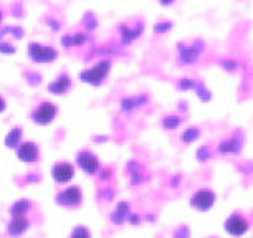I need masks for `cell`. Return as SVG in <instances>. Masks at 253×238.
I'll return each mask as SVG.
<instances>
[{"label": "cell", "mask_w": 253, "mask_h": 238, "mask_svg": "<svg viewBox=\"0 0 253 238\" xmlns=\"http://www.w3.org/2000/svg\"><path fill=\"white\" fill-rule=\"evenodd\" d=\"M204 55V41H190V43H179L177 45V61L179 65L190 66L197 65L200 56Z\"/></svg>", "instance_id": "obj_1"}, {"label": "cell", "mask_w": 253, "mask_h": 238, "mask_svg": "<svg viewBox=\"0 0 253 238\" xmlns=\"http://www.w3.org/2000/svg\"><path fill=\"white\" fill-rule=\"evenodd\" d=\"M81 198H83V194H81V189L76 187V185L63 189L61 192L56 194V203L61 207H66V208L80 207Z\"/></svg>", "instance_id": "obj_2"}, {"label": "cell", "mask_w": 253, "mask_h": 238, "mask_svg": "<svg viewBox=\"0 0 253 238\" xmlns=\"http://www.w3.org/2000/svg\"><path fill=\"white\" fill-rule=\"evenodd\" d=\"M32 225V217H12L5 225V235L8 238H18Z\"/></svg>", "instance_id": "obj_3"}, {"label": "cell", "mask_w": 253, "mask_h": 238, "mask_svg": "<svg viewBox=\"0 0 253 238\" xmlns=\"http://www.w3.org/2000/svg\"><path fill=\"white\" fill-rule=\"evenodd\" d=\"M190 203H192V207H195L197 210L207 212L213 207V203H215V195H213L212 190H209V189L197 190V192L192 195Z\"/></svg>", "instance_id": "obj_4"}, {"label": "cell", "mask_w": 253, "mask_h": 238, "mask_svg": "<svg viewBox=\"0 0 253 238\" xmlns=\"http://www.w3.org/2000/svg\"><path fill=\"white\" fill-rule=\"evenodd\" d=\"M56 116V108L51 103H42L40 106H37L32 113V119L38 124H48Z\"/></svg>", "instance_id": "obj_5"}, {"label": "cell", "mask_w": 253, "mask_h": 238, "mask_svg": "<svg viewBox=\"0 0 253 238\" xmlns=\"http://www.w3.org/2000/svg\"><path fill=\"white\" fill-rule=\"evenodd\" d=\"M78 165L84 170L86 174H96L99 170V160L96 159V156L89 151H81L78 154Z\"/></svg>", "instance_id": "obj_6"}, {"label": "cell", "mask_w": 253, "mask_h": 238, "mask_svg": "<svg viewBox=\"0 0 253 238\" xmlns=\"http://www.w3.org/2000/svg\"><path fill=\"white\" fill-rule=\"evenodd\" d=\"M225 230L233 237H242L248 230V222L242 215H238V213H233L225 222Z\"/></svg>", "instance_id": "obj_7"}, {"label": "cell", "mask_w": 253, "mask_h": 238, "mask_svg": "<svg viewBox=\"0 0 253 238\" xmlns=\"http://www.w3.org/2000/svg\"><path fill=\"white\" fill-rule=\"evenodd\" d=\"M51 175H53V179L58 184H66L73 179L75 169H73V165L68 162H58V164H55L53 170H51Z\"/></svg>", "instance_id": "obj_8"}, {"label": "cell", "mask_w": 253, "mask_h": 238, "mask_svg": "<svg viewBox=\"0 0 253 238\" xmlns=\"http://www.w3.org/2000/svg\"><path fill=\"white\" fill-rule=\"evenodd\" d=\"M33 203L30 200H27V198H22V200L15 202L13 205L10 207V217H30L33 213Z\"/></svg>", "instance_id": "obj_9"}, {"label": "cell", "mask_w": 253, "mask_h": 238, "mask_svg": "<svg viewBox=\"0 0 253 238\" xmlns=\"http://www.w3.org/2000/svg\"><path fill=\"white\" fill-rule=\"evenodd\" d=\"M18 157H20L22 160H25V162H35L38 160V149L37 146L33 144V142H23L18 147Z\"/></svg>", "instance_id": "obj_10"}, {"label": "cell", "mask_w": 253, "mask_h": 238, "mask_svg": "<svg viewBox=\"0 0 253 238\" xmlns=\"http://www.w3.org/2000/svg\"><path fill=\"white\" fill-rule=\"evenodd\" d=\"M129 215H131L129 205H127L126 202H121L116 208H114V212L111 213V217H109V218H111L113 223H116V225H121L124 220H127V218H129Z\"/></svg>", "instance_id": "obj_11"}, {"label": "cell", "mask_w": 253, "mask_h": 238, "mask_svg": "<svg viewBox=\"0 0 253 238\" xmlns=\"http://www.w3.org/2000/svg\"><path fill=\"white\" fill-rule=\"evenodd\" d=\"M240 146H242V141L235 139V136H233V137H230V139L220 142L218 151H220L222 154H235V152L240 151Z\"/></svg>", "instance_id": "obj_12"}, {"label": "cell", "mask_w": 253, "mask_h": 238, "mask_svg": "<svg viewBox=\"0 0 253 238\" xmlns=\"http://www.w3.org/2000/svg\"><path fill=\"white\" fill-rule=\"evenodd\" d=\"M199 136H200V131L197 129V127H189V129H185L182 132V136H180V141L185 142V144H190V142H194Z\"/></svg>", "instance_id": "obj_13"}, {"label": "cell", "mask_w": 253, "mask_h": 238, "mask_svg": "<svg viewBox=\"0 0 253 238\" xmlns=\"http://www.w3.org/2000/svg\"><path fill=\"white\" fill-rule=\"evenodd\" d=\"M180 122H182V118L180 116H166L162 119V126H164L166 129H177L180 126Z\"/></svg>", "instance_id": "obj_14"}, {"label": "cell", "mask_w": 253, "mask_h": 238, "mask_svg": "<svg viewBox=\"0 0 253 238\" xmlns=\"http://www.w3.org/2000/svg\"><path fill=\"white\" fill-rule=\"evenodd\" d=\"M108 63H104V65H98V68L96 70H93V71H88V79L86 81H94V79H103L104 78V73H103V66H106Z\"/></svg>", "instance_id": "obj_15"}, {"label": "cell", "mask_w": 253, "mask_h": 238, "mask_svg": "<svg viewBox=\"0 0 253 238\" xmlns=\"http://www.w3.org/2000/svg\"><path fill=\"white\" fill-rule=\"evenodd\" d=\"M70 238H91V233H89L84 227H76L73 232H71Z\"/></svg>", "instance_id": "obj_16"}, {"label": "cell", "mask_w": 253, "mask_h": 238, "mask_svg": "<svg viewBox=\"0 0 253 238\" xmlns=\"http://www.w3.org/2000/svg\"><path fill=\"white\" fill-rule=\"evenodd\" d=\"M172 28V23L170 22H159L154 25V33H166Z\"/></svg>", "instance_id": "obj_17"}, {"label": "cell", "mask_w": 253, "mask_h": 238, "mask_svg": "<svg viewBox=\"0 0 253 238\" xmlns=\"http://www.w3.org/2000/svg\"><path fill=\"white\" fill-rule=\"evenodd\" d=\"M18 137H20V131L15 129V131L12 132L10 136H8V139H7V144H8V147H15L17 141H18Z\"/></svg>", "instance_id": "obj_18"}, {"label": "cell", "mask_w": 253, "mask_h": 238, "mask_svg": "<svg viewBox=\"0 0 253 238\" xmlns=\"http://www.w3.org/2000/svg\"><path fill=\"white\" fill-rule=\"evenodd\" d=\"M159 3L164 7H169V5H172V3H175V0H159Z\"/></svg>", "instance_id": "obj_19"}, {"label": "cell", "mask_w": 253, "mask_h": 238, "mask_svg": "<svg viewBox=\"0 0 253 238\" xmlns=\"http://www.w3.org/2000/svg\"><path fill=\"white\" fill-rule=\"evenodd\" d=\"M3 108H5V103H3V99L0 98V111H3Z\"/></svg>", "instance_id": "obj_20"}]
</instances>
